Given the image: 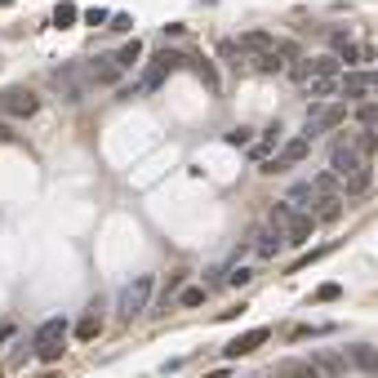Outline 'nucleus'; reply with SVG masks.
Segmentation results:
<instances>
[{
	"mask_svg": "<svg viewBox=\"0 0 378 378\" xmlns=\"http://www.w3.org/2000/svg\"><path fill=\"white\" fill-rule=\"evenodd\" d=\"M151 289H156V280H151V276H134L125 289H120V298H116V316H120V320H134L138 311L147 307Z\"/></svg>",
	"mask_w": 378,
	"mask_h": 378,
	"instance_id": "nucleus-1",
	"label": "nucleus"
},
{
	"mask_svg": "<svg viewBox=\"0 0 378 378\" xmlns=\"http://www.w3.org/2000/svg\"><path fill=\"white\" fill-rule=\"evenodd\" d=\"M63 334H67V320L63 316H49L41 329H36V356H41L45 365L63 356Z\"/></svg>",
	"mask_w": 378,
	"mask_h": 378,
	"instance_id": "nucleus-2",
	"label": "nucleus"
},
{
	"mask_svg": "<svg viewBox=\"0 0 378 378\" xmlns=\"http://www.w3.org/2000/svg\"><path fill=\"white\" fill-rule=\"evenodd\" d=\"M347 120V107L343 102H316L311 107V116H307V129H302V138H316V134H329V129H338Z\"/></svg>",
	"mask_w": 378,
	"mask_h": 378,
	"instance_id": "nucleus-3",
	"label": "nucleus"
},
{
	"mask_svg": "<svg viewBox=\"0 0 378 378\" xmlns=\"http://www.w3.org/2000/svg\"><path fill=\"white\" fill-rule=\"evenodd\" d=\"M329 169H334L338 178H352V174H361L365 169V151H361V143H338L334 151H329Z\"/></svg>",
	"mask_w": 378,
	"mask_h": 378,
	"instance_id": "nucleus-4",
	"label": "nucleus"
},
{
	"mask_svg": "<svg viewBox=\"0 0 378 378\" xmlns=\"http://www.w3.org/2000/svg\"><path fill=\"white\" fill-rule=\"evenodd\" d=\"M178 67H187V54H178V49H160L156 58H151L147 76H143V89H156V85H165V80H169V71H178Z\"/></svg>",
	"mask_w": 378,
	"mask_h": 378,
	"instance_id": "nucleus-5",
	"label": "nucleus"
},
{
	"mask_svg": "<svg viewBox=\"0 0 378 378\" xmlns=\"http://www.w3.org/2000/svg\"><path fill=\"white\" fill-rule=\"evenodd\" d=\"M0 111H9V116H36V111H41V98H36L32 89H23V85H14V89L0 93Z\"/></svg>",
	"mask_w": 378,
	"mask_h": 378,
	"instance_id": "nucleus-6",
	"label": "nucleus"
},
{
	"mask_svg": "<svg viewBox=\"0 0 378 378\" xmlns=\"http://www.w3.org/2000/svg\"><path fill=\"white\" fill-rule=\"evenodd\" d=\"M307 147H311L307 138H289V143L280 147V151H276V156H271V160H263V174H280V169L298 165V160L307 156Z\"/></svg>",
	"mask_w": 378,
	"mask_h": 378,
	"instance_id": "nucleus-7",
	"label": "nucleus"
},
{
	"mask_svg": "<svg viewBox=\"0 0 378 378\" xmlns=\"http://www.w3.org/2000/svg\"><path fill=\"white\" fill-rule=\"evenodd\" d=\"M120 76H125V67L116 63V54H107V58H89V63H85V80H89V85H116Z\"/></svg>",
	"mask_w": 378,
	"mask_h": 378,
	"instance_id": "nucleus-8",
	"label": "nucleus"
},
{
	"mask_svg": "<svg viewBox=\"0 0 378 378\" xmlns=\"http://www.w3.org/2000/svg\"><path fill=\"white\" fill-rule=\"evenodd\" d=\"M267 343V329H249V334H236L232 343L223 347V361H241V356H249V352H258V347Z\"/></svg>",
	"mask_w": 378,
	"mask_h": 378,
	"instance_id": "nucleus-9",
	"label": "nucleus"
},
{
	"mask_svg": "<svg viewBox=\"0 0 378 378\" xmlns=\"http://www.w3.org/2000/svg\"><path fill=\"white\" fill-rule=\"evenodd\" d=\"M343 356H347V365H352V370H365V374L378 378V347H370V343H352Z\"/></svg>",
	"mask_w": 378,
	"mask_h": 378,
	"instance_id": "nucleus-10",
	"label": "nucleus"
},
{
	"mask_svg": "<svg viewBox=\"0 0 378 378\" xmlns=\"http://www.w3.org/2000/svg\"><path fill=\"white\" fill-rule=\"evenodd\" d=\"M187 67H192V71L205 80V89H214V93L223 89V80H219V67H214V63L205 58V54H187Z\"/></svg>",
	"mask_w": 378,
	"mask_h": 378,
	"instance_id": "nucleus-11",
	"label": "nucleus"
},
{
	"mask_svg": "<svg viewBox=\"0 0 378 378\" xmlns=\"http://www.w3.org/2000/svg\"><path fill=\"white\" fill-rule=\"evenodd\" d=\"M374 85H378L374 71H347V76H343V93H347V98H365Z\"/></svg>",
	"mask_w": 378,
	"mask_h": 378,
	"instance_id": "nucleus-12",
	"label": "nucleus"
},
{
	"mask_svg": "<svg viewBox=\"0 0 378 378\" xmlns=\"http://www.w3.org/2000/svg\"><path fill=\"white\" fill-rule=\"evenodd\" d=\"M285 201L294 205V210L307 214V210H316V187H311V183H294V187L285 192Z\"/></svg>",
	"mask_w": 378,
	"mask_h": 378,
	"instance_id": "nucleus-13",
	"label": "nucleus"
},
{
	"mask_svg": "<svg viewBox=\"0 0 378 378\" xmlns=\"http://www.w3.org/2000/svg\"><path fill=\"white\" fill-rule=\"evenodd\" d=\"M98 334H102V316H98V307H93L89 316L76 320V343H93Z\"/></svg>",
	"mask_w": 378,
	"mask_h": 378,
	"instance_id": "nucleus-14",
	"label": "nucleus"
},
{
	"mask_svg": "<svg viewBox=\"0 0 378 378\" xmlns=\"http://www.w3.org/2000/svg\"><path fill=\"white\" fill-rule=\"evenodd\" d=\"M338 214H343L338 196H316V210H311V219H316V223H338Z\"/></svg>",
	"mask_w": 378,
	"mask_h": 378,
	"instance_id": "nucleus-15",
	"label": "nucleus"
},
{
	"mask_svg": "<svg viewBox=\"0 0 378 378\" xmlns=\"http://www.w3.org/2000/svg\"><path fill=\"white\" fill-rule=\"evenodd\" d=\"M280 245H285V236L267 227V232L258 236V245H254V254H258V258H276V254H280Z\"/></svg>",
	"mask_w": 378,
	"mask_h": 378,
	"instance_id": "nucleus-16",
	"label": "nucleus"
},
{
	"mask_svg": "<svg viewBox=\"0 0 378 378\" xmlns=\"http://www.w3.org/2000/svg\"><path fill=\"white\" fill-rule=\"evenodd\" d=\"M316 370H325V374H347V356L343 352H316Z\"/></svg>",
	"mask_w": 378,
	"mask_h": 378,
	"instance_id": "nucleus-17",
	"label": "nucleus"
},
{
	"mask_svg": "<svg viewBox=\"0 0 378 378\" xmlns=\"http://www.w3.org/2000/svg\"><path fill=\"white\" fill-rule=\"evenodd\" d=\"M236 45H241V49H249V54H267V49H276L267 32H245V36H241Z\"/></svg>",
	"mask_w": 378,
	"mask_h": 378,
	"instance_id": "nucleus-18",
	"label": "nucleus"
},
{
	"mask_svg": "<svg viewBox=\"0 0 378 378\" xmlns=\"http://www.w3.org/2000/svg\"><path fill=\"white\" fill-rule=\"evenodd\" d=\"M338 85H343L338 76H316V80H311V85H302V89H307L311 98H334V89H338Z\"/></svg>",
	"mask_w": 378,
	"mask_h": 378,
	"instance_id": "nucleus-19",
	"label": "nucleus"
},
{
	"mask_svg": "<svg viewBox=\"0 0 378 378\" xmlns=\"http://www.w3.org/2000/svg\"><path fill=\"white\" fill-rule=\"evenodd\" d=\"M343 187H347V196H370V187H374V174H370V165H365L361 174H352Z\"/></svg>",
	"mask_w": 378,
	"mask_h": 378,
	"instance_id": "nucleus-20",
	"label": "nucleus"
},
{
	"mask_svg": "<svg viewBox=\"0 0 378 378\" xmlns=\"http://www.w3.org/2000/svg\"><path fill=\"white\" fill-rule=\"evenodd\" d=\"M316 374H320V370H316L311 361H285L276 378H316Z\"/></svg>",
	"mask_w": 378,
	"mask_h": 378,
	"instance_id": "nucleus-21",
	"label": "nucleus"
},
{
	"mask_svg": "<svg viewBox=\"0 0 378 378\" xmlns=\"http://www.w3.org/2000/svg\"><path fill=\"white\" fill-rule=\"evenodd\" d=\"M338 58H343V63H352V67H356V63H365V58L374 63V49H365V45H356V41H343Z\"/></svg>",
	"mask_w": 378,
	"mask_h": 378,
	"instance_id": "nucleus-22",
	"label": "nucleus"
},
{
	"mask_svg": "<svg viewBox=\"0 0 378 378\" xmlns=\"http://www.w3.org/2000/svg\"><path fill=\"white\" fill-rule=\"evenodd\" d=\"M76 14H80V9H76L71 0H63V5H54V18H49V23L58 27V32H67V27L76 23Z\"/></svg>",
	"mask_w": 378,
	"mask_h": 378,
	"instance_id": "nucleus-23",
	"label": "nucleus"
},
{
	"mask_svg": "<svg viewBox=\"0 0 378 378\" xmlns=\"http://www.w3.org/2000/svg\"><path fill=\"white\" fill-rule=\"evenodd\" d=\"M280 63H285V58H280L276 49H267V54H254L249 67H254V71H280Z\"/></svg>",
	"mask_w": 378,
	"mask_h": 378,
	"instance_id": "nucleus-24",
	"label": "nucleus"
},
{
	"mask_svg": "<svg viewBox=\"0 0 378 378\" xmlns=\"http://www.w3.org/2000/svg\"><path fill=\"white\" fill-rule=\"evenodd\" d=\"M311 187H316V196H334L338 187H343V178H338L334 169H325V174H320V178H316V183H311Z\"/></svg>",
	"mask_w": 378,
	"mask_h": 378,
	"instance_id": "nucleus-25",
	"label": "nucleus"
},
{
	"mask_svg": "<svg viewBox=\"0 0 378 378\" xmlns=\"http://www.w3.org/2000/svg\"><path fill=\"white\" fill-rule=\"evenodd\" d=\"M138 54H143V45H138V41H125V45L116 49V63H120V67H134Z\"/></svg>",
	"mask_w": 378,
	"mask_h": 378,
	"instance_id": "nucleus-26",
	"label": "nucleus"
},
{
	"mask_svg": "<svg viewBox=\"0 0 378 378\" xmlns=\"http://www.w3.org/2000/svg\"><path fill=\"white\" fill-rule=\"evenodd\" d=\"M271 143H276V125L267 129V138H263V143L249 147V160H258V165H263V156H271Z\"/></svg>",
	"mask_w": 378,
	"mask_h": 378,
	"instance_id": "nucleus-27",
	"label": "nucleus"
},
{
	"mask_svg": "<svg viewBox=\"0 0 378 378\" xmlns=\"http://www.w3.org/2000/svg\"><path fill=\"white\" fill-rule=\"evenodd\" d=\"M356 120H361L365 129H378V102H361V107H356Z\"/></svg>",
	"mask_w": 378,
	"mask_h": 378,
	"instance_id": "nucleus-28",
	"label": "nucleus"
},
{
	"mask_svg": "<svg viewBox=\"0 0 378 378\" xmlns=\"http://www.w3.org/2000/svg\"><path fill=\"white\" fill-rule=\"evenodd\" d=\"M178 302H183V307H201V302H205V289H201V285H187L183 294H178Z\"/></svg>",
	"mask_w": 378,
	"mask_h": 378,
	"instance_id": "nucleus-29",
	"label": "nucleus"
},
{
	"mask_svg": "<svg viewBox=\"0 0 378 378\" xmlns=\"http://www.w3.org/2000/svg\"><path fill=\"white\" fill-rule=\"evenodd\" d=\"M338 294H343L338 285H316V294H311V302H334Z\"/></svg>",
	"mask_w": 378,
	"mask_h": 378,
	"instance_id": "nucleus-30",
	"label": "nucleus"
},
{
	"mask_svg": "<svg viewBox=\"0 0 378 378\" xmlns=\"http://www.w3.org/2000/svg\"><path fill=\"white\" fill-rule=\"evenodd\" d=\"M85 23H89V27H102V23H111V18H107V9H85Z\"/></svg>",
	"mask_w": 378,
	"mask_h": 378,
	"instance_id": "nucleus-31",
	"label": "nucleus"
},
{
	"mask_svg": "<svg viewBox=\"0 0 378 378\" xmlns=\"http://www.w3.org/2000/svg\"><path fill=\"white\" fill-rule=\"evenodd\" d=\"M129 27H134V18H129V14H116V18H111V32H129Z\"/></svg>",
	"mask_w": 378,
	"mask_h": 378,
	"instance_id": "nucleus-32",
	"label": "nucleus"
},
{
	"mask_svg": "<svg viewBox=\"0 0 378 378\" xmlns=\"http://www.w3.org/2000/svg\"><path fill=\"white\" fill-rule=\"evenodd\" d=\"M249 276H254L249 267H236V271H232V285H249Z\"/></svg>",
	"mask_w": 378,
	"mask_h": 378,
	"instance_id": "nucleus-33",
	"label": "nucleus"
},
{
	"mask_svg": "<svg viewBox=\"0 0 378 378\" xmlns=\"http://www.w3.org/2000/svg\"><path fill=\"white\" fill-rule=\"evenodd\" d=\"M14 334H18V329L9 325V320H0V347H5V343H9V338H14Z\"/></svg>",
	"mask_w": 378,
	"mask_h": 378,
	"instance_id": "nucleus-34",
	"label": "nucleus"
},
{
	"mask_svg": "<svg viewBox=\"0 0 378 378\" xmlns=\"http://www.w3.org/2000/svg\"><path fill=\"white\" fill-rule=\"evenodd\" d=\"M0 143H18V134H14V129L5 125V120H0Z\"/></svg>",
	"mask_w": 378,
	"mask_h": 378,
	"instance_id": "nucleus-35",
	"label": "nucleus"
},
{
	"mask_svg": "<svg viewBox=\"0 0 378 378\" xmlns=\"http://www.w3.org/2000/svg\"><path fill=\"white\" fill-rule=\"evenodd\" d=\"M205 378H227V370H210V374H205Z\"/></svg>",
	"mask_w": 378,
	"mask_h": 378,
	"instance_id": "nucleus-36",
	"label": "nucleus"
},
{
	"mask_svg": "<svg viewBox=\"0 0 378 378\" xmlns=\"http://www.w3.org/2000/svg\"><path fill=\"white\" fill-rule=\"evenodd\" d=\"M0 5H9V0H0Z\"/></svg>",
	"mask_w": 378,
	"mask_h": 378,
	"instance_id": "nucleus-37",
	"label": "nucleus"
},
{
	"mask_svg": "<svg viewBox=\"0 0 378 378\" xmlns=\"http://www.w3.org/2000/svg\"><path fill=\"white\" fill-rule=\"evenodd\" d=\"M374 143H378V134H374Z\"/></svg>",
	"mask_w": 378,
	"mask_h": 378,
	"instance_id": "nucleus-38",
	"label": "nucleus"
}]
</instances>
